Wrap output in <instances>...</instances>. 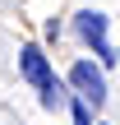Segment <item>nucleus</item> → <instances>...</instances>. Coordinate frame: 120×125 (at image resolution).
<instances>
[{
	"label": "nucleus",
	"instance_id": "1",
	"mask_svg": "<svg viewBox=\"0 0 120 125\" xmlns=\"http://www.w3.org/2000/svg\"><path fill=\"white\" fill-rule=\"evenodd\" d=\"M65 83H69V93L83 97L92 111L106 107V93H111V88H106V70H102V65H92V60H74L69 74H65Z\"/></svg>",
	"mask_w": 120,
	"mask_h": 125
},
{
	"label": "nucleus",
	"instance_id": "2",
	"mask_svg": "<svg viewBox=\"0 0 120 125\" xmlns=\"http://www.w3.org/2000/svg\"><path fill=\"white\" fill-rule=\"evenodd\" d=\"M18 79H23L28 88H37V93L55 79V65H51V56H46L42 42H23V46H18Z\"/></svg>",
	"mask_w": 120,
	"mask_h": 125
},
{
	"label": "nucleus",
	"instance_id": "3",
	"mask_svg": "<svg viewBox=\"0 0 120 125\" xmlns=\"http://www.w3.org/2000/svg\"><path fill=\"white\" fill-rule=\"evenodd\" d=\"M74 37H79L83 46H92V56H97V51L111 46V19H106L102 9H79V14H74Z\"/></svg>",
	"mask_w": 120,
	"mask_h": 125
},
{
	"label": "nucleus",
	"instance_id": "4",
	"mask_svg": "<svg viewBox=\"0 0 120 125\" xmlns=\"http://www.w3.org/2000/svg\"><path fill=\"white\" fill-rule=\"evenodd\" d=\"M37 102H42V111H65V107H69V83H65V79H51V83L37 93Z\"/></svg>",
	"mask_w": 120,
	"mask_h": 125
},
{
	"label": "nucleus",
	"instance_id": "5",
	"mask_svg": "<svg viewBox=\"0 0 120 125\" xmlns=\"http://www.w3.org/2000/svg\"><path fill=\"white\" fill-rule=\"evenodd\" d=\"M65 111H69V125H92V107L83 97H74V93H69V107Z\"/></svg>",
	"mask_w": 120,
	"mask_h": 125
},
{
	"label": "nucleus",
	"instance_id": "6",
	"mask_svg": "<svg viewBox=\"0 0 120 125\" xmlns=\"http://www.w3.org/2000/svg\"><path fill=\"white\" fill-rule=\"evenodd\" d=\"M60 32H65L60 19H46V42H60Z\"/></svg>",
	"mask_w": 120,
	"mask_h": 125
}]
</instances>
